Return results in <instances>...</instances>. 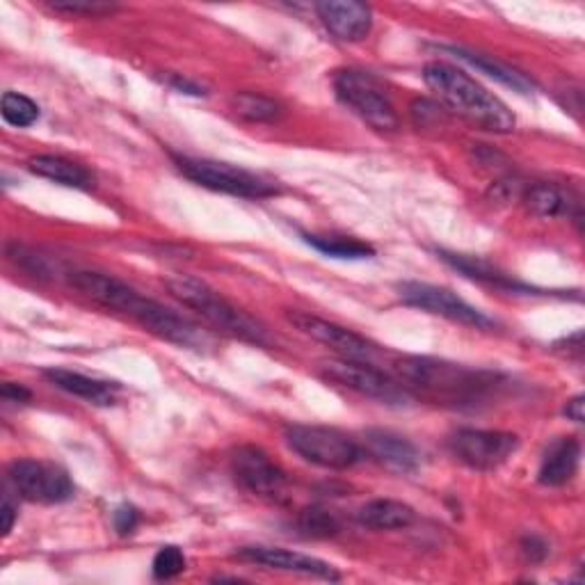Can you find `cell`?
<instances>
[{"instance_id":"obj_1","label":"cell","mask_w":585,"mask_h":585,"mask_svg":"<svg viewBox=\"0 0 585 585\" xmlns=\"http://www.w3.org/2000/svg\"><path fill=\"white\" fill-rule=\"evenodd\" d=\"M69 284L92 302L133 319L144 330L163 341H170L181 347H204L206 343V336L190 321L179 316L176 311L168 309L165 304L138 293L122 280L101 275V272L92 270H75L69 275Z\"/></svg>"},{"instance_id":"obj_2","label":"cell","mask_w":585,"mask_h":585,"mask_svg":"<svg viewBox=\"0 0 585 585\" xmlns=\"http://www.w3.org/2000/svg\"><path fill=\"white\" fill-rule=\"evenodd\" d=\"M423 81L437 99L466 122L492 133L515 131V114L498 97L476 83L470 73L444 62H431L423 69Z\"/></svg>"},{"instance_id":"obj_3","label":"cell","mask_w":585,"mask_h":585,"mask_svg":"<svg viewBox=\"0 0 585 585\" xmlns=\"http://www.w3.org/2000/svg\"><path fill=\"white\" fill-rule=\"evenodd\" d=\"M396 373L403 382H407V386L421 389L427 396L457 405L476 403L496 386L494 373L472 371L431 357H405L396 364Z\"/></svg>"},{"instance_id":"obj_4","label":"cell","mask_w":585,"mask_h":585,"mask_svg":"<svg viewBox=\"0 0 585 585\" xmlns=\"http://www.w3.org/2000/svg\"><path fill=\"white\" fill-rule=\"evenodd\" d=\"M168 289L183 306L198 311V314L215 330H222L231 336H239L256 345H263L268 341V334L261 323H256L248 311L229 302L206 282L190 275H174L168 280Z\"/></svg>"},{"instance_id":"obj_5","label":"cell","mask_w":585,"mask_h":585,"mask_svg":"<svg viewBox=\"0 0 585 585\" xmlns=\"http://www.w3.org/2000/svg\"><path fill=\"white\" fill-rule=\"evenodd\" d=\"M334 92L345 108L353 110L360 120H364L375 131L392 133L399 129L396 108L371 73L357 69L336 71Z\"/></svg>"},{"instance_id":"obj_6","label":"cell","mask_w":585,"mask_h":585,"mask_svg":"<svg viewBox=\"0 0 585 585\" xmlns=\"http://www.w3.org/2000/svg\"><path fill=\"white\" fill-rule=\"evenodd\" d=\"M174 163L179 172L192 183L231 194V198L265 200L272 198V194H278V188L270 181L236 165L209 159H190V155H174Z\"/></svg>"},{"instance_id":"obj_7","label":"cell","mask_w":585,"mask_h":585,"mask_svg":"<svg viewBox=\"0 0 585 585\" xmlns=\"http://www.w3.org/2000/svg\"><path fill=\"white\" fill-rule=\"evenodd\" d=\"M286 442L302 460L334 472L350 470L364 455L355 440L325 425H291Z\"/></svg>"},{"instance_id":"obj_8","label":"cell","mask_w":585,"mask_h":585,"mask_svg":"<svg viewBox=\"0 0 585 585\" xmlns=\"http://www.w3.org/2000/svg\"><path fill=\"white\" fill-rule=\"evenodd\" d=\"M399 293L405 304L427 311V314L442 316L446 321H453L466 327H476V330H490L494 325V321L485 316L481 309L472 306L451 289L425 284V282H405L399 286Z\"/></svg>"},{"instance_id":"obj_9","label":"cell","mask_w":585,"mask_h":585,"mask_svg":"<svg viewBox=\"0 0 585 585\" xmlns=\"http://www.w3.org/2000/svg\"><path fill=\"white\" fill-rule=\"evenodd\" d=\"M451 453L466 466L476 472H494L508 462L517 448L520 440L511 433L498 431H472L464 427L451 437Z\"/></svg>"},{"instance_id":"obj_10","label":"cell","mask_w":585,"mask_h":585,"mask_svg":"<svg viewBox=\"0 0 585 585\" xmlns=\"http://www.w3.org/2000/svg\"><path fill=\"white\" fill-rule=\"evenodd\" d=\"M10 481L14 490L32 503H64L73 496V483L58 464L17 460L10 466Z\"/></svg>"},{"instance_id":"obj_11","label":"cell","mask_w":585,"mask_h":585,"mask_svg":"<svg viewBox=\"0 0 585 585\" xmlns=\"http://www.w3.org/2000/svg\"><path fill=\"white\" fill-rule=\"evenodd\" d=\"M325 375L332 382L350 389V392L380 401L384 405H405L410 401L407 389H403L399 382H394L382 371L369 364H362L357 360L332 362L325 366Z\"/></svg>"},{"instance_id":"obj_12","label":"cell","mask_w":585,"mask_h":585,"mask_svg":"<svg viewBox=\"0 0 585 585\" xmlns=\"http://www.w3.org/2000/svg\"><path fill=\"white\" fill-rule=\"evenodd\" d=\"M231 474L250 494L275 498L286 487V474L256 446H239L231 453Z\"/></svg>"},{"instance_id":"obj_13","label":"cell","mask_w":585,"mask_h":585,"mask_svg":"<svg viewBox=\"0 0 585 585\" xmlns=\"http://www.w3.org/2000/svg\"><path fill=\"white\" fill-rule=\"evenodd\" d=\"M286 321L302 334L332 347L334 353H339L343 360L362 362L373 353V345L364 336L355 334L347 327H341L336 323H330L325 319L311 316L306 314V311H286Z\"/></svg>"},{"instance_id":"obj_14","label":"cell","mask_w":585,"mask_h":585,"mask_svg":"<svg viewBox=\"0 0 585 585\" xmlns=\"http://www.w3.org/2000/svg\"><path fill=\"white\" fill-rule=\"evenodd\" d=\"M236 556L241 561L256 563V565H263L268 569H282V572H295V574L316 576V578H325V581H339V572L330 563L314 558V556L291 552V549L243 547Z\"/></svg>"},{"instance_id":"obj_15","label":"cell","mask_w":585,"mask_h":585,"mask_svg":"<svg viewBox=\"0 0 585 585\" xmlns=\"http://www.w3.org/2000/svg\"><path fill=\"white\" fill-rule=\"evenodd\" d=\"M316 12L323 26L341 42H362L373 26L371 8L355 0H325L316 6Z\"/></svg>"},{"instance_id":"obj_16","label":"cell","mask_w":585,"mask_h":585,"mask_svg":"<svg viewBox=\"0 0 585 585\" xmlns=\"http://www.w3.org/2000/svg\"><path fill=\"white\" fill-rule=\"evenodd\" d=\"M364 448L375 462L396 472H414L421 464L418 448L407 437L392 431H380V427L366 431Z\"/></svg>"},{"instance_id":"obj_17","label":"cell","mask_w":585,"mask_h":585,"mask_svg":"<svg viewBox=\"0 0 585 585\" xmlns=\"http://www.w3.org/2000/svg\"><path fill=\"white\" fill-rule=\"evenodd\" d=\"M578 462H581V444L574 437L556 440L542 457L537 481L547 487H561L574 478Z\"/></svg>"},{"instance_id":"obj_18","label":"cell","mask_w":585,"mask_h":585,"mask_svg":"<svg viewBox=\"0 0 585 585\" xmlns=\"http://www.w3.org/2000/svg\"><path fill=\"white\" fill-rule=\"evenodd\" d=\"M44 377L53 386L62 389L64 394L88 401L92 405H112L114 403V386H110L108 382L88 377L83 373H75L69 369H47Z\"/></svg>"},{"instance_id":"obj_19","label":"cell","mask_w":585,"mask_h":585,"mask_svg":"<svg viewBox=\"0 0 585 585\" xmlns=\"http://www.w3.org/2000/svg\"><path fill=\"white\" fill-rule=\"evenodd\" d=\"M30 172L49 179L53 183L67 185V188H75V190H90L94 185V176L90 174V170H85L83 165H78L69 159H62V155H34L30 159Z\"/></svg>"},{"instance_id":"obj_20","label":"cell","mask_w":585,"mask_h":585,"mask_svg":"<svg viewBox=\"0 0 585 585\" xmlns=\"http://www.w3.org/2000/svg\"><path fill=\"white\" fill-rule=\"evenodd\" d=\"M357 522L371 531H401L412 526L414 511L403 501L394 498H375L362 505Z\"/></svg>"},{"instance_id":"obj_21","label":"cell","mask_w":585,"mask_h":585,"mask_svg":"<svg viewBox=\"0 0 585 585\" xmlns=\"http://www.w3.org/2000/svg\"><path fill=\"white\" fill-rule=\"evenodd\" d=\"M442 259L460 270L464 278L470 280H476V282H483V284H492V286H498V289H505V291H528L524 284L515 282L511 275H505V272H501L498 268L481 261V259H474V256H464V254H448V252H442Z\"/></svg>"},{"instance_id":"obj_22","label":"cell","mask_w":585,"mask_h":585,"mask_svg":"<svg viewBox=\"0 0 585 585\" xmlns=\"http://www.w3.org/2000/svg\"><path fill=\"white\" fill-rule=\"evenodd\" d=\"M448 51H451L453 56H457L460 60H464L466 64H472V67H476L478 71L487 73L490 78H494V81H498V83H503V85L513 88V90L520 92V94H528V92L533 90V83L528 81V78H526L524 73H520L517 69L508 67V64H503V62H498V60H492V58H487V56H483V53H474V51L457 49V47H453V49H448Z\"/></svg>"},{"instance_id":"obj_23","label":"cell","mask_w":585,"mask_h":585,"mask_svg":"<svg viewBox=\"0 0 585 585\" xmlns=\"http://www.w3.org/2000/svg\"><path fill=\"white\" fill-rule=\"evenodd\" d=\"M524 204L537 218H558L569 213V198L552 183H533L524 192Z\"/></svg>"},{"instance_id":"obj_24","label":"cell","mask_w":585,"mask_h":585,"mask_svg":"<svg viewBox=\"0 0 585 585\" xmlns=\"http://www.w3.org/2000/svg\"><path fill=\"white\" fill-rule=\"evenodd\" d=\"M304 243L332 259L360 261V259L375 256V250L369 243H362L357 239H347V236H319V233H304Z\"/></svg>"},{"instance_id":"obj_25","label":"cell","mask_w":585,"mask_h":585,"mask_svg":"<svg viewBox=\"0 0 585 585\" xmlns=\"http://www.w3.org/2000/svg\"><path fill=\"white\" fill-rule=\"evenodd\" d=\"M295 526L304 537L311 539L334 537L341 531V522L336 520V515L325 508H319V505H311V508L300 511V515L295 517Z\"/></svg>"},{"instance_id":"obj_26","label":"cell","mask_w":585,"mask_h":585,"mask_svg":"<svg viewBox=\"0 0 585 585\" xmlns=\"http://www.w3.org/2000/svg\"><path fill=\"white\" fill-rule=\"evenodd\" d=\"M0 114L10 127L28 129L39 120V105L19 92H6L0 101Z\"/></svg>"},{"instance_id":"obj_27","label":"cell","mask_w":585,"mask_h":585,"mask_svg":"<svg viewBox=\"0 0 585 585\" xmlns=\"http://www.w3.org/2000/svg\"><path fill=\"white\" fill-rule=\"evenodd\" d=\"M233 108L250 122H272L280 117V105L275 101L254 92H241L233 97Z\"/></svg>"},{"instance_id":"obj_28","label":"cell","mask_w":585,"mask_h":585,"mask_svg":"<svg viewBox=\"0 0 585 585\" xmlns=\"http://www.w3.org/2000/svg\"><path fill=\"white\" fill-rule=\"evenodd\" d=\"M153 576L159 581H170L176 578L179 574L185 572V556L179 547H163L159 554L153 556Z\"/></svg>"},{"instance_id":"obj_29","label":"cell","mask_w":585,"mask_h":585,"mask_svg":"<svg viewBox=\"0 0 585 585\" xmlns=\"http://www.w3.org/2000/svg\"><path fill=\"white\" fill-rule=\"evenodd\" d=\"M51 6L58 12L85 14V17H101V14H110L117 10L110 3H99V0H56V3H51Z\"/></svg>"},{"instance_id":"obj_30","label":"cell","mask_w":585,"mask_h":585,"mask_svg":"<svg viewBox=\"0 0 585 585\" xmlns=\"http://www.w3.org/2000/svg\"><path fill=\"white\" fill-rule=\"evenodd\" d=\"M520 552L528 563H542L549 556V544L544 542L539 535H526L520 544Z\"/></svg>"},{"instance_id":"obj_31","label":"cell","mask_w":585,"mask_h":585,"mask_svg":"<svg viewBox=\"0 0 585 585\" xmlns=\"http://www.w3.org/2000/svg\"><path fill=\"white\" fill-rule=\"evenodd\" d=\"M112 524H114L117 533H120V535H129L140 524V513L133 508V505H122V508L114 511Z\"/></svg>"},{"instance_id":"obj_32","label":"cell","mask_w":585,"mask_h":585,"mask_svg":"<svg viewBox=\"0 0 585 585\" xmlns=\"http://www.w3.org/2000/svg\"><path fill=\"white\" fill-rule=\"evenodd\" d=\"M168 85L174 88V90L181 92V94H192V97L204 94V90H202L198 83H190L188 78H181V75H172V78H168Z\"/></svg>"},{"instance_id":"obj_33","label":"cell","mask_w":585,"mask_h":585,"mask_svg":"<svg viewBox=\"0 0 585 585\" xmlns=\"http://www.w3.org/2000/svg\"><path fill=\"white\" fill-rule=\"evenodd\" d=\"M3 399L12 401V403H28L30 401V392L21 384L8 382V384H3Z\"/></svg>"},{"instance_id":"obj_34","label":"cell","mask_w":585,"mask_h":585,"mask_svg":"<svg viewBox=\"0 0 585 585\" xmlns=\"http://www.w3.org/2000/svg\"><path fill=\"white\" fill-rule=\"evenodd\" d=\"M565 416L574 423H583V396H574L565 405Z\"/></svg>"},{"instance_id":"obj_35","label":"cell","mask_w":585,"mask_h":585,"mask_svg":"<svg viewBox=\"0 0 585 585\" xmlns=\"http://www.w3.org/2000/svg\"><path fill=\"white\" fill-rule=\"evenodd\" d=\"M14 520H17V508H14L10 498H6L3 501V535H10L12 533Z\"/></svg>"}]
</instances>
